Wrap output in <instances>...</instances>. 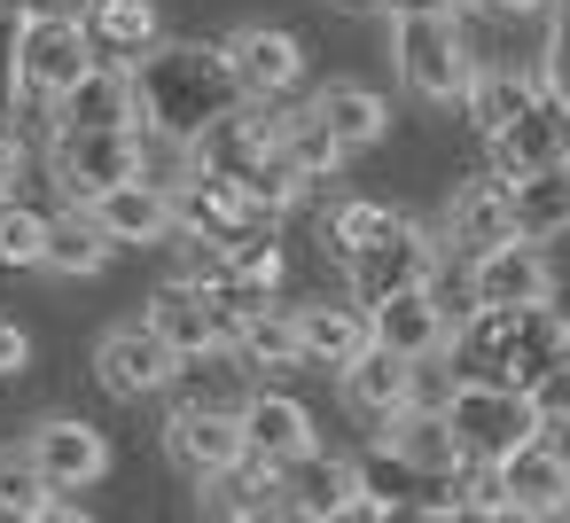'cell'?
<instances>
[{
    "instance_id": "obj_4",
    "label": "cell",
    "mask_w": 570,
    "mask_h": 523,
    "mask_svg": "<svg viewBox=\"0 0 570 523\" xmlns=\"http://www.w3.org/2000/svg\"><path fill=\"white\" fill-rule=\"evenodd\" d=\"M445 422H453V437H461V461H500V453H515L523 437H539V414H531V398L515 391V383H500V375H453L445 383Z\"/></svg>"
},
{
    "instance_id": "obj_35",
    "label": "cell",
    "mask_w": 570,
    "mask_h": 523,
    "mask_svg": "<svg viewBox=\"0 0 570 523\" xmlns=\"http://www.w3.org/2000/svg\"><path fill=\"white\" fill-rule=\"evenodd\" d=\"M547 9H554V0H461V17H500V24H531Z\"/></svg>"
},
{
    "instance_id": "obj_27",
    "label": "cell",
    "mask_w": 570,
    "mask_h": 523,
    "mask_svg": "<svg viewBox=\"0 0 570 523\" xmlns=\"http://www.w3.org/2000/svg\"><path fill=\"white\" fill-rule=\"evenodd\" d=\"M508 211H515V235H531V243L570 235V157L539 165V172H515L508 180Z\"/></svg>"
},
{
    "instance_id": "obj_7",
    "label": "cell",
    "mask_w": 570,
    "mask_h": 523,
    "mask_svg": "<svg viewBox=\"0 0 570 523\" xmlns=\"http://www.w3.org/2000/svg\"><path fill=\"white\" fill-rule=\"evenodd\" d=\"M484 141H492V172H500V180L539 172V165H562V157H570V102L539 79V87H531L492 134H484Z\"/></svg>"
},
{
    "instance_id": "obj_40",
    "label": "cell",
    "mask_w": 570,
    "mask_h": 523,
    "mask_svg": "<svg viewBox=\"0 0 570 523\" xmlns=\"http://www.w3.org/2000/svg\"><path fill=\"white\" fill-rule=\"evenodd\" d=\"M9 17H40V9H79V0H0Z\"/></svg>"
},
{
    "instance_id": "obj_2",
    "label": "cell",
    "mask_w": 570,
    "mask_h": 523,
    "mask_svg": "<svg viewBox=\"0 0 570 523\" xmlns=\"http://www.w3.org/2000/svg\"><path fill=\"white\" fill-rule=\"evenodd\" d=\"M95 40L79 24V9H40V17H17V110L24 118H48L87 71H95Z\"/></svg>"
},
{
    "instance_id": "obj_16",
    "label": "cell",
    "mask_w": 570,
    "mask_h": 523,
    "mask_svg": "<svg viewBox=\"0 0 570 523\" xmlns=\"http://www.w3.org/2000/svg\"><path fill=\"white\" fill-rule=\"evenodd\" d=\"M375 445H383L406 476H422V484H445V476L461 468V437H453L445 406H399V414H383V422H375Z\"/></svg>"
},
{
    "instance_id": "obj_20",
    "label": "cell",
    "mask_w": 570,
    "mask_h": 523,
    "mask_svg": "<svg viewBox=\"0 0 570 523\" xmlns=\"http://www.w3.org/2000/svg\"><path fill=\"white\" fill-rule=\"evenodd\" d=\"M227 352H235L243 367H305V352H297V305L235 297V313H227Z\"/></svg>"
},
{
    "instance_id": "obj_22",
    "label": "cell",
    "mask_w": 570,
    "mask_h": 523,
    "mask_svg": "<svg viewBox=\"0 0 570 523\" xmlns=\"http://www.w3.org/2000/svg\"><path fill=\"white\" fill-rule=\"evenodd\" d=\"M508 235H515L508 180H500V172L461 180V188H453V204H445V243H453L461 258H476V250H492V243H508Z\"/></svg>"
},
{
    "instance_id": "obj_29",
    "label": "cell",
    "mask_w": 570,
    "mask_h": 523,
    "mask_svg": "<svg viewBox=\"0 0 570 523\" xmlns=\"http://www.w3.org/2000/svg\"><path fill=\"white\" fill-rule=\"evenodd\" d=\"M367 344V305H297V352L305 367H344Z\"/></svg>"
},
{
    "instance_id": "obj_26",
    "label": "cell",
    "mask_w": 570,
    "mask_h": 523,
    "mask_svg": "<svg viewBox=\"0 0 570 523\" xmlns=\"http://www.w3.org/2000/svg\"><path fill=\"white\" fill-rule=\"evenodd\" d=\"M48 118H63V126H141V102H134V71L102 56V63H95V71H87V79H79V87H71V95H63L56 110H48Z\"/></svg>"
},
{
    "instance_id": "obj_11",
    "label": "cell",
    "mask_w": 570,
    "mask_h": 523,
    "mask_svg": "<svg viewBox=\"0 0 570 523\" xmlns=\"http://www.w3.org/2000/svg\"><path fill=\"white\" fill-rule=\"evenodd\" d=\"M492 476H500V507H508L515 523H531V515H570V453H554L547 430L523 437L515 453H500Z\"/></svg>"
},
{
    "instance_id": "obj_3",
    "label": "cell",
    "mask_w": 570,
    "mask_h": 523,
    "mask_svg": "<svg viewBox=\"0 0 570 523\" xmlns=\"http://www.w3.org/2000/svg\"><path fill=\"white\" fill-rule=\"evenodd\" d=\"M391 63H399V87L414 102H461L469 95V71H476V48H469V24L461 17H391Z\"/></svg>"
},
{
    "instance_id": "obj_25",
    "label": "cell",
    "mask_w": 570,
    "mask_h": 523,
    "mask_svg": "<svg viewBox=\"0 0 570 523\" xmlns=\"http://www.w3.org/2000/svg\"><path fill=\"white\" fill-rule=\"evenodd\" d=\"M196 492H204V507H212V515H235V523H266V515H282V468H274V461H258V453L227 461V468H219V476H204Z\"/></svg>"
},
{
    "instance_id": "obj_21",
    "label": "cell",
    "mask_w": 570,
    "mask_h": 523,
    "mask_svg": "<svg viewBox=\"0 0 570 523\" xmlns=\"http://www.w3.org/2000/svg\"><path fill=\"white\" fill-rule=\"evenodd\" d=\"M305 110H313V126H321L344 157H360V149H375V141L391 134V102H383L375 87H360V79H328Z\"/></svg>"
},
{
    "instance_id": "obj_39",
    "label": "cell",
    "mask_w": 570,
    "mask_h": 523,
    "mask_svg": "<svg viewBox=\"0 0 570 523\" xmlns=\"http://www.w3.org/2000/svg\"><path fill=\"white\" fill-rule=\"evenodd\" d=\"M17 165H24V149L9 141V126H0V196H9V188H17Z\"/></svg>"
},
{
    "instance_id": "obj_37",
    "label": "cell",
    "mask_w": 570,
    "mask_h": 523,
    "mask_svg": "<svg viewBox=\"0 0 570 523\" xmlns=\"http://www.w3.org/2000/svg\"><path fill=\"white\" fill-rule=\"evenodd\" d=\"M562 102H570V32H554V48H547V71H539Z\"/></svg>"
},
{
    "instance_id": "obj_28",
    "label": "cell",
    "mask_w": 570,
    "mask_h": 523,
    "mask_svg": "<svg viewBox=\"0 0 570 523\" xmlns=\"http://www.w3.org/2000/svg\"><path fill=\"white\" fill-rule=\"evenodd\" d=\"M110 266V235L87 219V204H71L63 219H48V250H40V274L56 282H95Z\"/></svg>"
},
{
    "instance_id": "obj_13",
    "label": "cell",
    "mask_w": 570,
    "mask_h": 523,
    "mask_svg": "<svg viewBox=\"0 0 570 523\" xmlns=\"http://www.w3.org/2000/svg\"><path fill=\"white\" fill-rule=\"evenodd\" d=\"M227 313H235L227 297L188 289V282H165V289L149 297V313H141V320H149V328L180 352V367H188V359H219V352H227Z\"/></svg>"
},
{
    "instance_id": "obj_9",
    "label": "cell",
    "mask_w": 570,
    "mask_h": 523,
    "mask_svg": "<svg viewBox=\"0 0 570 523\" xmlns=\"http://www.w3.org/2000/svg\"><path fill=\"white\" fill-rule=\"evenodd\" d=\"M469 305H554V258L531 235H508L469 258Z\"/></svg>"
},
{
    "instance_id": "obj_10",
    "label": "cell",
    "mask_w": 570,
    "mask_h": 523,
    "mask_svg": "<svg viewBox=\"0 0 570 523\" xmlns=\"http://www.w3.org/2000/svg\"><path fill=\"white\" fill-rule=\"evenodd\" d=\"M173 375H180V352H173L149 320H126V328H110V336L95 344V383H102L110 398H157Z\"/></svg>"
},
{
    "instance_id": "obj_36",
    "label": "cell",
    "mask_w": 570,
    "mask_h": 523,
    "mask_svg": "<svg viewBox=\"0 0 570 523\" xmlns=\"http://www.w3.org/2000/svg\"><path fill=\"white\" fill-rule=\"evenodd\" d=\"M24 367H32V336H24L9 313H0V383H17Z\"/></svg>"
},
{
    "instance_id": "obj_8",
    "label": "cell",
    "mask_w": 570,
    "mask_h": 523,
    "mask_svg": "<svg viewBox=\"0 0 570 523\" xmlns=\"http://www.w3.org/2000/svg\"><path fill=\"white\" fill-rule=\"evenodd\" d=\"M367 336L399 359H430V352H453V313L438 305V282H406L367 297Z\"/></svg>"
},
{
    "instance_id": "obj_30",
    "label": "cell",
    "mask_w": 570,
    "mask_h": 523,
    "mask_svg": "<svg viewBox=\"0 0 570 523\" xmlns=\"http://www.w3.org/2000/svg\"><path fill=\"white\" fill-rule=\"evenodd\" d=\"M406 211H391V204H367V196H344V204H328V250L352 266V258H367L391 227H399Z\"/></svg>"
},
{
    "instance_id": "obj_24",
    "label": "cell",
    "mask_w": 570,
    "mask_h": 523,
    "mask_svg": "<svg viewBox=\"0 0 570 523\" xmlns=\"http://www.w3.org/2000/svg\"><path fill=\"white\" fill-rule=\"evenodd\" d=\"M79 24H87L95 56H110V63H134V56H149L165 40L157 0H79Z\"/></svg>"
},
{
    "instance_id": "obj_12",
    "label": "cell",
    "mask_w": 570,
    "mask_h": 523,
    "mask_svg": "<svg viewBox=\"0 0 570 523\" xmlns=\"http://www.w3.org/2000/svg\"><path fill=\"white\" fill-rule=\"evenodd\" d=\"M87 219L110 235V250H149V243H165V235L180 227L173 188H165V180H149V172H134V180H118V188L87 196Z\"/></svg>"
},
{
    "instance_id": "obj_32",
    "label": "cell",
    "mask_w": 570,
    "mask_h": 523,
    "mask_svg": "<svg viewBox=\"0 0 570 523\" xmlns=\"http://www.w3.org/2000/svg\"><path fill=\"white\" fill-rule=\"evenodd\" d=\"M40 250H48V211L0 196V266H9V274H40Z\"/></svg>"
},
{
    "instance_id": "obj_6",
    "label": "cell",
    "mask_w": 570,
    "mask_h": 523,
    "mask_svg": "<svg viewBox=\"0 0 570 523\" xmlns=\"http://www.w3.org/2000/svg\"><path fill=\"white\" fill-rule=\"evenodd\" d=\"M219 63H227L243 102H289L305 87V40L282 24H235L219 40Z\"/></svg>"
},
{
    "instance_id": "obj_5",
    "label": "cell",
    "mask_w": 570,
    "mask_h": 523,
    "mask_svg": "<svg viewBox=\"0 0 570 523\" xmlns=\"http://www.w3.org/2000/svg\"><path fill=\"white\" fill-rule=\"evenodd\" d=\"M48 172L63 180L71 204L118 188L141 172V126H63L56 118V141H48Z\"/></svg>"
},
{
    "instance_id": "obj_1",
    "label": "cell",
    "mask_w": 570,
    "mask_h": 523,
    "mask_svg": "<svg viewBox=\"0 0 570 523\" xmlns=\"http://www.w3.org/2000/svg\"><path fill=\"white\" fill-rule=\"evenodd\" d=\"M126 71H134L141 126L149 134H173V141H196L212 118H227L243 102L235 79H227V63H219V48H204V40H157Z\"/></svg>"
},
{
    "instance_id": "obj_15",
    "label": "cell",
    "mask_w": 570,
    "mask_h": 523,
    "mask_svg": "<svg viewBox=\"0 0 570 523\" xmlns=\"http://www.w3.org/2000/svg\"><path fill=\"white\" fill-rule=\"evenodd\" d=\"M24 453L40 461V476H48L56 492H87V484L110 476V437H102L95 422H79V414H48V422H32Z\"/></svg>"
},
{
    "instance_id": "obj_38",
    "label": "cell",
    "mask_w": 570,
    "mask_h": 523,
    "mask_svg": "<svg viewBox=\"0 0 570 523\" xmlns=\"http://www.w3.org/2000/svg\"><path fill=\"white\" fill-rule=\"evenodd\" d=\"M391 17H461V0H383Z\"/></svg>"
},
{
    "instance_id": "obj_19",
    "label": "cell",
    "mask_w": 570,
    "mask_h": 523,
    "mask_svg": "<svg viewBox=\"0 0 570 523\" xmlns=\"http://www.w3.org/2000/svg\"><path fill=\"white\" fill-rule=\"evenodd\" d=\"M336 391H344V406L360 414V422H383V414H399V406H414V359H399V352H383L375 336L336 367Z\"/></svg>"
},
{
    "instance_id": "obj_34",
    "label": "cell",
    "mask_w": 570,
    "mask_h": 523,
    "mask_svg": "<svg viewBox=\"0 0 570 523\" xmlns=\"http://www.w3.org/2000/svg\"><path fill=\"white\" fill-rule=\"evenodd\" d=\"M17 17L0 9V126H17Z\"/></svg>"
},
{
    "instance_id": "obj_18",
    "label": "cell",
    "mask_w": 570,
    "mask_h": 523,
    "mask_svg": "<svg viewBox=\"0 0 570 523\" xmlns=\"http://www.w3.org/2000/svg\"><path fill=\"white\" fill-rule=\"evenodd\" d=\"M438 258H445V243H430L414 219H399L367 258H352L344 274H352V289H360V305L367 297H383V289H406V282H438Z\"/></svg>"
},
{
    "instance_id": "obj_23",
    "label": "cell",
    "mask_w": 570,
    "mask_h": 523,
    "mask_svg": "<svg viewBox=\"0 0 570 523\" xmlns=\"http://www.w3.org/2000/svg\"><path fill=\"white\" fill-rule=\"evenodd\" d=\"M235 422H243V453H258V461H274V468L313 445V414H305L289 391H250V398L235 406Z\"/></svg>"
},
{
    "instance_id": "obj_33",
    "label": "cell",
    "mask_w": 570,
    "mask_h": 523,
    "mask_svg": "<svg viewBox=\"0 0 570 523\" xmlns=\"http://www.w3.org/2000/svg\"><path fill=\"white\" fill-rule=\"evenodd\" d=\"M515 391L531 398V414H539V430H570V352H562V359H547L539 375H523Z\"/></svg>"
},
{
    "instance_id": "obj_17",
    "label": "cell",
    "mask_w": 570,
    "mask_h": 523,
    "mask_svg": "<svg viewBox=\"0 0 570 523\" xmlns=\"http://www.w3.org/2000/svg\"><path fill=\"white\" fill-rule=\"evenodd\" d=\"M360 484H367V476H360L352 461L305 445L297 461H282V515H297V523H336V515H352Z\"/></svg>"
},
{
    "instance_id": "obj_31",
    "label": "cell",
    "mask_w": 570,
    "mask_h": 523,
    "mask_svg": "<svg viewBox=\"0 0 570 523\" xmlns=\"http://www.w3.org/2000/svg\"><path fill=\"white\" fill-rule=\"evenodd\" d=\"M56 500V484L40 476V461L24 445H0V515H17V523H40Z\"/></svg>"
},
{
    "instance_id": "obj_14",
    "label": "cell",
    "mask_w": 570,
    "mask_h": 523,
    "mask_svg": "<svg viewBox=\"0 0 570 523\" xmlns=\"http://www.w3.org/2000/svg\"><path fill=\"white\" fill-rule=\"evenodd\" d=\"M165 461L188 476V484H204V476H219L227 461H243V422H235V406H173L165 414Z\"/></svg>"
}]
</instances>
